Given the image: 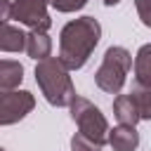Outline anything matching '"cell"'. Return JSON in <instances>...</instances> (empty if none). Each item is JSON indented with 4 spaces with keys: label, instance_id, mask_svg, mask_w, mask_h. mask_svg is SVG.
<instances>
[{
    "label": "cell",
    "instance_id": "obj_1",
    "mask_svg": "<svg viewBox=\"0 0 151 151\" xmlns=\"http://www.w3.org/2000/svg\"><path fill=\"white\" fill-rule=\"evenodd\" d=\"M99 40V24L92 17H83L68 24L61 33V59L68 68H80L87 61L90 50Z\"/></svg>",
    "mask_w": 151,
    "mask_h": 151
},
{
    "label": "cell",
    "instance_id": "obj_2",
    "mask_svg": "<svg viewBox=\"0 0 151 151\" xmlns=\"http://www.w3.org/2000/svg\"><path fill=\"white\" fill-rule=\"evenodd\" d=\"M35 80L42 85V92H45V97H47L50 104L64 106V104H68V99L73 97L68 76L59 68V64H57L54 59H47V61H42V64L35 68Z\"/></svg>",
    "mask_w": 151,
    "mask_h": 151
},
{
    "label": "cell",
    "instance_id": "obj_3",
    "mask_svg": "<svg viewBox=\"0 0 151 151\" xmlns=\"http://www.w3.org/2000/svg\"><path fill=\"white\" fill-rule=\"evenodd\" d=\"M127 68H130V54L123 47H109L106 50V57H104V64H101V68L97 73V80L99 78H106L111 73V80L106 85V92H118V87L125 80V71Z\"/></svg>",
    "mask_w": 151,
    "mask_h": 151
},
{
    "label": "cell",
    "instance_id": "obj_4",
    "mask_svg": "<svg viewBox=\"0 0 151 151\" xmlns=\"http://www.w3.org/2000/svg\"><path fill=\"white\" fill-rule=\"evenodd\" d=\"M111 144H113L116 151H132V149L139 144V137H137L134 127L127 125V127H118V130H113V134H111Z\"/></svg>",
    "mask_w": 151,
    "mask_h": 151
},
{
    "label": "cell",
    "instance_id": "obj_5",
    "mask_svg": "<svg viewBox=\"0 0 151 151\" xmlns=\"http://www.w3.org/2000/svg\"><path fill=\"white\" fill-rule=\"evenodd\" d=\"M137 83L151 87V45H144L137 54Z\"/></svg>",
    "mask_w": 151,
    "mask_h": 151
},
{
    "label": "cell",
    "instance_id": "obj_6",
    "mask_svg": "<svg viewBox=\"0 0 151 151\" xmlns=\"http://www.w3.org/2000/svg\"><path fill=\"white\" fill-rule=\"evenodd\" d=\"M139 118H151V90H134L130 94Z\"/></svg>",
    "mask_w": 151,
    "mask_h": 151
},
{
    "label": "cell",
    "instance_id": "obj_7",
    "mask_svg": "<svg viewBox=\"0 0 151 151\" xmlns=\"http://www.w3.org/2000/svg\"><path fill=\"white\" fill-rule=\"evenodd\" d=\"M87 0H52V5L57 7V9H64V12H68V9H78V7H83Z\"/></svg>",
    "mask_w": 151,
    "mask_h": 151
}]
</instances>
